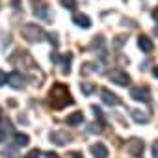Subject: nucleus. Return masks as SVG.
<instances>
[{"mask_svg":"<svg viewBox=\"0 0 158 158\" xmlns=\"http://www.w3.org/2000/svg\"><path fill=\"white\" fill-rule=\"evenodd\" d=\"M0 115H2V110H0Z\"/></svg>","mask_w":158,"mask_h":158,"instance_id":"30","label":"nucleus"},{"mask_svg":"<svg viewBox=\"0 0 158 158\" xmlns=\"http://www.w3.org/2000/svg\"><path fill=\"white\" fill-rule=\"evenodd\" d=\"M138 47H139L141 52H145V54H151V52L154 50V43H152V39H151L149 35H139V37H138Z\"/></svg>","mask_w":158,"mask_h":158,"instance_id":"9","label":"nucleus"},{"mask_svg":"<svg viewBox=\"0 0 158 158\" xmlns=\"http://www.w3.org/2000/svg\"><path fill=\"white\" fill-rule=\"evenodd\" d=\"M73 23L76 26H80V28H89L91 26V19L88 15H84V13H74L73 15Z\"/></svg>","mask_w":158,"mask_h":158,"instance_id":"13","label":"nucleus"},{"mask_svg":"<svg viewBox=\"0 0 158 158\" xmlns=\"http://www.w3.org/2000/svg\"><path fill=\"white\" fill-rule=\"evenodd\" d=\"M110 80H112V82H115L117 86H128V84H130V76H128L125 71L115 69V71H112V73H110Z\"/></svg>","mask_w":158,"mask_h":158,"instance_id":"6","label":"nucleus"},{"mask_svg":"<svg viewBox=\"0 0 158 158\" xmlns=\"http://www.w3.org/2000/svg\"><path fill=\"white\" fill-rule=\"evenodd\" d=\"M80 89H82V93H84V95H91L97 88H95L93 84H89V82H82V84H80Z\"/></svg>","mask_w":158,"mask_h":158,"instance_id":"18","label":"nucleus"},{"mask_svg":"<svg viewBox=\"0 0 158 158\" xmlns=\"http://www.w3.org/2000/svg\"><path fill=\"white\" fill-rule=\"evenodd\" d=\"M21 32H23V35L26 37V41H30V43H39V41H43V37L47 35V34L43 32V28L37 26V24H24V26L21 28Z\"/></svg>","mask_w":158,"mask_h":158,"instance_id":"2","label":"nucleus"},{"mask_svg":"<svg viewBox=\"0 0 158 158\" xmlns=\"http://www.w3.org/2000/svg\"><path fill=\"white\" fill-rule=\"evenodd\" d=\"M45 156H47V158H58V154H56V152H47Z\"/></svg>","mask_w":158,"mask_h":158,"instance_id":"28","label":"nucleus"},{"mask_svg":"<svg viewBox=\"0 0 158 158\" xmlns=\"http://www.w3.org/2000/svg\"><path fill=\"white\" fill-rule=\"evenodd\" d=\"M89 132H102V123H99V125H97V123H93V125H91V128H89Z\"/></svg>","mask_w":158,"mask_h":158,"instance_id":"21","label":"nucleus"},{"mask_svg":"<svg viewBox=\"0 0 158 158\" xmlns=\"http://www.w3.org/2000/svg\"><path fill=\"white\" fill-rule=\"evenodd\" d=\"M91 110H93V114H95V117H102V112H101V108H97V106H91Z\"/></svg>","mask_w":158,"mask_h":158,"instance_id":"24","label":"nucleus"},{"mask_svg":"<svg viewBox=\"0 0 158 158\" xmlns=\"http://www.w3.org/2000/svg\"><path fill=\"white\" fill-rule=\"evenodd\" d=\"M152 158H158V139L152 143Z\"/></svg>","mask_w":158,"mask_h":158,"instance_id":"23","label":"nucleus"},{"mask_svg":"<svg viewBox=\"0 0 158 158\" xmlns=\"http://www.w3.org/2000/svg\"><path fill=\"white\" fill-rule=\"evenodd\" d=\"M69 139H71V136H69L67 132H63V130H54V132H50V141L56 143V145H65V143H69Z\"/></svg>","mask_w":158,"mask_h":158,"instance_id":"10","label":"nucleus"},{"mask_svg":"<svg viewBox=\"0 0 158 158\" xmlns=\"http://www.w3.org/2000/svg\"><path fill=\"white\" fill-rule=\"evenodd\" d=\"M130 115H132V119H134L136 123H139V125H141V123H143V125L149 123V115L143 114V112H139V110H130Z\"/></svg>","mask_w":158,"mask_h":158,"instance_id":"16","label":"nucleus"},{"mask_svg":"<svg viewBox=\"0 0 158 158\" xmlns=\"http://www.w3.org/2000/svg\"><path fill=\"white\" fill-rule=\"evenodd\" d=\"M8 130H11V123L10 121H4L2 127H0V143H4L6 138H8Z\"/></svg>","mask_w":158,"mask_h":158,"instance_id":"17","label":"nucleus"},{"mask_svg":"<svg viewBox=\"0 0 158 158\" xmlns=\"http://www.w3.org/2000/svg\"><path fill=\"white\" fill-rule=\"evenodd\" d=\"M151 15H152V19H154L156 23H158V6H156V8L152 10V13H151Z\"/></svg>","mask_w":158,"mask_h":158,"instance_id":"27","label":"nucleus"},{"mask_svg":"<svg viewBox=\"0 0 158 158\" xmlns=\"http://www.w3.org/2000/svg\"><path fill=\"white\" fill-rule=\"evenodd\" d=\"M91 154H93V158H108L110 156L108 147L104 143H93L91 145Z\"/></svg>","mask_w":158,"mask_h":158,"instance_id":"12","label":"nucleus"},{"mask_svg":"<svg viewBox=\"0 0 158 158\" xmlns=\"http://www.w3.org/2000/svg\"><path fill=\"white\" fill-rule=\"evenodd\" d=\"M143 149H145V143H143V139H138V138H132L128 141V145H127L128 154L134 156V158H141L143 156Z\"/></svg>","mask_w":158,"mask_h":158,"instance_id":"3","label":"nucleus"},{"mask_svg":"<svg viewBox=\"0 0 158 158\" xmlns=\"http://www.w3.org/2000/svg\"><path fill=\"white\" fill-rule=\"evenodd\" d=\"M6 82H8V74H6L2 69H0V86H4Z\"/></svg>","mask_w":158,"mask_h":158,"instance_id":"22","label":"nucleus"},{"mask_svg":"<svg viewBox=\"0 0 158 158\" xmlns=\"http://www.w3.org/2000/svg\"><path fill=\"white\" fill-rule=\"evenodd\" d=\"M4 156H6V158H17V154H15L13 151H11V152H8V151H4Z\"/></svg>","mask_w":158,"mask_h":158,"instance_id":"26","label":"nucleus"},{"mask_svg":"<svg viewBox=\"0 0 158 158\" xmlns=\"http://www.w3.org/2000/svg\"><path fill=\"white\" fill-rule=\"evenodd\" d=\"M101 99H102V102L108 104V106H119V104H121V99H119L114 91H110V89H106V88L101 89Z\"/></svg>","mask_w":158,"mask_h":158,"instance_id":"7","label":"nucleus"},{"mask_svg":"<svg viewBox=\"0 0 158 158\" xmlns=\"http://www.w3.org/2000/svg\"><path fill=\"white\" fill-rule=\"evenodd\" d=\"M52 60H54V61H58V63L61 61V67H63L61 71H63V73H67V74L71 73V60H73V54H65V56L52 54Z\"/></svg>","mask_w":158,"mask_h":158,"instance_id":"11","label":"nucleus"},{"mask_svg":"<svg viewBox=\"0 0 158 158\" xmlns=\"http://www.w3.org/2000/svg\"><path fill=\"white\" fill-rule=\"evenodd\" d=\"M13 141H15V147H26V145L30 143V138H28V134L15 132V134H13Z\"/></svg>","mask_w":158,"mask_h":158,"instance_id":"15","label":"nucleus"},{"mask_svg":"<svg viewBox=\"0 0 158 158\" xmlns=\"http://www.w3.org/2000/svg\"><path fill=\"white\" fill-rule=\"evenodd\" d=\"M32 4H34V15L37 19H48V6L43 2V0H32Z\"/></svg>","mask_w":158,"mask_h":158,"instance_id":"8","label":"nucleus"},{"mask_svg":"<svg viewBox=\"0 0 158 158\" xmlns=\"http://www.w3.org/2000/svg\"><path fill=\"white\" fill-rule=\"evenodd\" d=\"M8 84H10L11 88H15V89H21V88H24V84H26V78H24L23 73L13 71V73L8 74Z\"/></svg>","mask_w":158,"mask_h":158,"instance_id":"4","label":"nucleus"},{"mask_svg":"<svg viewBox=\"0 0 158 158\" xmlns=\"http://www.w3.org/2000/svg\"><path fill=\"white\" fill-rule=\"evenodd\" d=\"M69 158H84V156H82V152H76V151H73V152H69Z\"/></svg>","mask_w":158,"mask_h":158,"instance_id":"25","label":"nucleus"},{"mask_svg":"<svg viewBox=\"0 0 158 158\" xmlns=\"http://www.w3.org/2000/svg\"><path fill=\"white\" fill-rule=\"evenodd\" d=\"M130 97H132L134 101H138V102H149V101H151L149 89H147V88H141V86L132 88V89H130Z\"/></svg>","mask_w":158,"mask_h":158,"instance_id":"5","label":"nucleus"},{"mask_svg":"<svg viewBox=\"0 0 158 158\" xmlns=\"http://www.w3.org/2000/svg\"><path fill=\"white\" fill-rule=\"evenodd\" d=\"M61 6L65 10H74L76 8V2H74V0H61Z\"/></svg>","mask_w":158,"mask_h":158,"instance_id":"19","label":"nucleus"},{"mask_svg":"<svg viewBox=\"0 0 158 158\" xmlns=\"http://www.w3.org/2000/svg\"><path fill=\"white\" fill-rule=\"evenodd\" d=\"M152 74H154V76H156V78H158V65H156V67H154V69H152Z\"/></svg>","mask_w":158,"mask_h":158,"instance_id":"29","label":"nucleus"},{"mask_svg":"<svg viewBox=\"0 0 158 158\" xmlns=\"http://www.w3.org/2000/svg\"><path fill=\"white\" fill-rule=\"evenodd\" d=\"M84 123V114L82 112H73L71 115H67V125L76 127V125H82Z\"/></svg>","mask_w":158,"mask_h":158,"instance_id":"14","label":"nucleus"},{"mask_svg":"<svg viewBox=\"0 0 158 158\" xmlns=\"http://www.w3.org/2000/svg\"><path fill=\"white\" fill-rule=\"evenodd\" d=\"M39 156H41V151H39V149H32L24 158H39Z\"/></svg>","mask_w":158,"mask_h":158,"instance_id":"20","label":"nucleus"},{"mask_svg":"<svg viewBox=\"0 0 158 158\" xmlns=\"http://www.w3.org/2000/svg\"><path fill=\"white\" fill-rule=\"evenodd\" d=\"M48 97H50L52 108H58V110L63 108V106H67V104H73V102H74L73 97H71V93H69V89H67L63 84H56V86L50 89Z\"/></svg>","mask_w":158,"mask_h":158,"instance_id":"1","label":"nucleus"}]
</instances>
